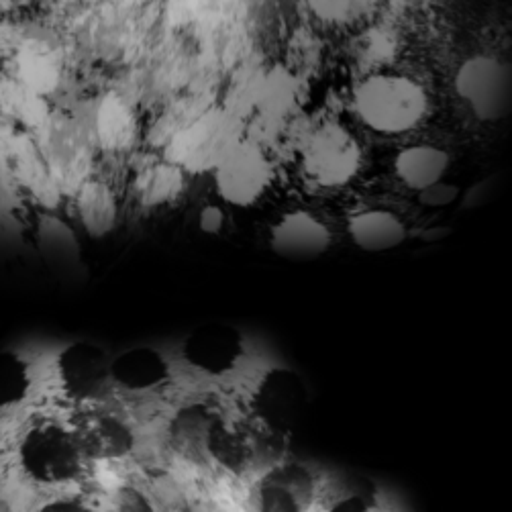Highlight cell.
Listing matches in <instances>:
<instances>
[{"instance_id": "19", "label": "cell", "mask_w": 512, "mask_h": 512, "mask_svg": "<svg viewBox=\"0 0 512 512\" xmlns=\"http://www.w3.org/2000/svg\"><path fill=\"white\" fill-rule=\"evenodd\" d=\"M17 70L21 86L41 98L60 84V58L45 45H25L17 60Z\"/></svg>"}, {"instance_id": "25", "label": "cell", "mask_w": 512, "mask_h": 512, "mask_svg": "<svg viewBox=\"0 0 512 512\" xmlns=\"http://www.w3.org/2000/svg\"><path fill=\"white\" fill-rule=\"evenodd\" d=\"M35 512H96V506L82 496H58L43 502Z\"/></svg>"}, {"instance_id": "12", "label": "cell", "mask_w": 512, "mask_h": 512, "mask_svg": "<svg viewBox=\"0 0 512 512\" xmlns=\"http://www.w3.org/2000/svg\"><path fill=\"white\" fill-rule=\"evenodd\" d=\"M245 357L241 333L229 325H204L192 331L182 345L184 364L207 378L233 374Z\"/></svg>"}, {"instance_id": "27", "label": "cell", "mask_w": 512, "mask_h": 512, "mask_svg": "<svg viewBox=\"0 0 512 512\" xmlns=\"http://www.w3.org/2000/svg\"><path fill=\"white\" fill-rule=\"evenodd\" d=\"M498 180H500V176H490V178L478 182L466 196V207H482V204L492 200L498 192Z\"/></svg>"}, {"instance_id": "16", "label": "cell", "mask_w": 512, "mask_h": 512, "mask_svg": "<svg viewBox=\"0 0 512 512\" xmlns=\"http://www.w3.org/2000/svg\"><path fill=\"white\" fill-rule=\"evenodd\" d=\"M398 178L411 190H425L441 182L449 168L447 151L433 145H413L402 149L394 162Z\"/></svg>"}, {"instance_id": "5", "label": "cell", "mask_w": 512, "mask_h": 512, "mask_svg": "<svg viewBox=\"0 0 512 512\" xmlns=\"http://www.w3.org/2000/svg\"><path fill=\"white\" fill-rule=\"evenodd\" d=\"M304 404L306 390L300 378L286 368H274L253 384L243 413L266 433L290 441Z\"/></svg>"}, {"instance_id": "17", "label": "cell", "mask_w": 512, "mask_h": 512, "mask_svg": "<svg viewBox=\"0 0 512 512\" xmlns=\"http://www.w3.org/2000/svg\"><path fill=\"white\" fill-rule=\"evenodd\" d=\"M80 223L92 237H105L117 225V200L113 190L96 180H86L76 194Z\"/></svg>"}, {"instance_id": "9", "label": "cell", "mask_w": 512, "mask_h": 512, "mask_svg": "<svg viewBox=\"0 0 512 512\" xmlns=\"http://www.w3.org/2000/svg\"><path fill=\"white\" fill-rule=\"evenodd\" d=\"M62 392L82 406L100 404L113 394L111 357L94 343H72L56 362Z\"/></svg>"}, {"instance_id": "22", "label": "cell", "mask_w": 512, "mask_h": 512, "mask_svg": "<svg viewBox=\"0 0 512 512\" xmlns=\"http://www.w3.org/2000/svg\"><path fill=\"white\" fill-rule=\"evenodd\" d=\"M31 370L15 351L0 353V411L19 406L31 390Z\"/></svg>"}, {"instance_id": "3", "label": "cell", "mask_w": 512, "mask_h": 512, "mask_svg": "<svg viewBox=\"0 0 512 512\" xmlns=\"http://www.w3.org/2000/svg\"><path fill=\"white\" fill-rule=\"evenodd\" d=\"M321 480L315 468L286 455L251 476L247 508L249 512H315Z\"/></svg>"}, {"instance_id": "7", "label": "cell", "mask_w": 512, "mask_h": 512, "mask_svg": "<svg viewBox=\"0 0 512 512\" xmlns=\"http://www.w3.org/2000/svg\"><path fill=\"white\" fill-rule=\"evenodd\" d=\"M239 141L237 117L229 111H211L180 131L168 149L170 164L182 172L215 170L225 153Z\"/></svg>"}, {"instance_id": "6", "label": "cell", "mask_w": 512, "mask_h": 512, "mask_svg": "<svg viewBox=\"0 0 512 512\" xmlns=\"http://www.w3.org/2000/svg\"><path fill=\"white\" fill-rule=\"evenodd\" d=\"M229 408L213 396H194L174 406L164 429L168 449L180 462L209 468L211 437Z\"/></svg>"}, {"instance_id": "13", "label": "cell", "mask_w": 512, "mask_h": 512, "mask_svg": "<svg viewBox=\"0 0 512 512\" xmlns=\"http://www.w3.org/2000/svg\"><path fill=\"white\" fill-rule=\"evenodd\" d=\"M304 168L323 186H343L360 168V147L343 127L325 125L304 149Z\"/></svg>"}, {"instance_id": "26", "label": "cell", "mask_w": 512, "mask_h": 512, "mask_svg": "<svg viewBox=\"0 0 512 512\" xmlns=\"http://www.w3.org/2000/svg\"><path fill=\"white\" fill-rule=\"evenodd\" d=\"M306 3L317 17L325 21H339L349 13L353 0H306Z\"/></svg>"}, {"instance_id": "2", "label": "cell", "mask_w": 512, "mask_h": 512, "mask_svg": "<svg viewBox=\"0 0 512 512\" xmlns=\"http://www.w3.org/2000/svg\"><path fill=\"white\" fill-rule=\"evenodd\" d=\"M355 111L380 133L413 129L427 111L425 90L404 76L378 74L355 90Z\"/></svg>"}, {"instance_id": "14", "label": "cell", "mask_w": 512, "mask_h": 512, "mask_svg": "<svg viewBox=\"0 0 512 512\" xmlns=\"http://www.w3.org/2000/svg\"><path fill=\"white\" fill-rule=\"evenodd\" d=\"M270 245L284 260L309 262L321 258L331 247L329 229L304 211L284 215L272 229Z\"/></svg>"}, {"instance_id": "4", "label": "cell", "mask_w": 512, "mask_h": 512, "mask_svg": "<svg viewBox=\"0 0 512 512\" xmlns=\"http://www.w3.org/2000/svg\"><path fill=\"white\" fill-rule=\"evenodd\" d=\"M72 429L88 466H117L131 459L139 447L137 427L117 406L105 402L84 406Z\"/></svg>"}, {"instance_id": "11", "label": "cell", "mask_w": 512, "mask_h": 512, "mask_svg": "<svg viewBox=\"0 0 512 512\" xmlns=\"http://www.w3.org/2000/svg\"><path fill=\"white\" fill-rule=\"evenodd\" d=\"M272 164L251 141H237L215 168V184L223 200L235 207H249L272 182Z\"/></svg>"}, {"instance_id": "28", "label": "cell", "mask_w": 512, "mask_h": 512, "mask_svg": "<svg viewBox=\"0 0 512 512\" xmlns=\"http://www.w3.org/2000/svg\"><path fill=\"white\" fill-rule=\"evenodd\" d=\"M223 223H225V215H223V211L219 207L202 209L200 219H198L200 231L207 233V235H219L221 229H223Z\"/></svg>"}, {"instance_id": "21", "label": "cell", "mask_w": 512, "mask_h": 512, "mask_svg": "<svg viewBox=\"0 0 512 512\" xmlns=\"http://www.w3.org/2000/svg\"><path fill=\"white\" fill-rule=\"evenodd\" d=\"M184 186V174L178 166L153 164L137 180V192L143 207H164L172 202Z\"/></svg>"}, {"instance_id": "10", "label": "cell", "mask_w": 512, "mask_h": 512, "mask_svg": "<svg viewBox=\"0 0 512 512\" xmlns=\"http://www.w3.org/2000/svg\"><path fill=\"white\" fill-rule=\"evenodd\" d=\"M455 90L480 121L494 123L510 115V68L494 58L480 56L468 60L455 76Z\"/></svg>"}, {"instance_id": "15", "label": "cell", "mask_w": 512, "mask_h": 512, "mask_svg": "<svg viewBox=\"0 0 512 512\" xmlns=\"http://www.w3.org/2000/svg\"><path fill=\"white\" fill-rule=\"evenodd\" d=\"M347 227L351 241L368 253L392 251L406 239V227L390 211L357 213L349 219Z\"/></svg>"}, {"instance_id": "24", "label": "cell", "mask_w": 512, "mask_h": 512, "mask_svg": "<svg viewBox=\"0 0 512 512\" xmlns=\"http://www.w3.org/2000/svg\"><path fill=\"white\" fill-rule=\"evenodd\" d=\"M459 196V188L455 184H445V182H435L433 186L425 188L419 192V200L425 204V207L431 209H443L453 204Z\"/></svg>"}, {"instance_id": "23", "label": "cell", "mask_w": 512, "mask_h": 512, "mask_svg": "<svg viewBox=\"0 0 512 512\" xmlns=\"http://www.w3.org/2000/svg\"><path fill=\"white\" fill-rule=\"evenodd\" d=\"M96 512H160L156 494L139 482H119L111 486Z\"/></svg>"}, {"instance_id": "1", "label": "cell", "mask_w": 512, "mask_h": 512, "mask_svg": "<svg viewBox=\"0 0 512 512\" xmlns=\"http://www.w3.org/2000/svg\"><path fill=\"white\" fill-rule=\"evenodd\" d=\"M17 455L23 474L39 486H68L88 470L72 425L58 419L31 423L19 439Z\"/></svg>"}, {"instance_id": "20", "label": "cell", "mask_w": 512, "mask_h": 512, "mask_svg": "<svg viewBox=\"0 0 512 512\" xmlns=\"http://www.w3.org/2000/svg\"><path fill=\"white\" fill-rule=\"evenodd\" d=\"M96 139L105 149H125L135 137V121L125 102L109 94L102 98L96 111Z\"/></svg>"}, {"instance_id": "8", "label": "cell", "mask_w": 512, "mask_h": 512, "mask_svg": "<svg viewBox=\"0 0 512 512\" xmlns=\"http://www.w3.org/2000/svg\"><path fill=\"white\" fill-rule=\"evenodd\" d=\"M174 382L172 366L151 347H135L111 360L113 392L133 406H151L162 400Z\"/></svg>"}, {"instance_id": "18", "label": "cell", "mask_w": 512, "mask_h": 512, "mask_svg": "<svg viewBox=\"0 0 512 512\" xmlns=\"http://www.w3.org/2000/svg\"><path fill=\"white\" fill-rule=\"evenodd\" d=\"M296 98L298 84L294 76L284 68H272L255 82V90L251 92V105L266 119L280 121L296 107Z\"/></svg>"}]
</instances>
